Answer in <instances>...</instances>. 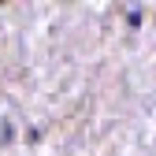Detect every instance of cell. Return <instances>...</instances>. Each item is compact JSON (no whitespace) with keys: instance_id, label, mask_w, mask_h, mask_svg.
Segmentation results:
<instances>
[{"instance_id":"obj_1","label":"cell","mask_w":156,"mask_h":156,"mask_svg":"<svg viewBox=\"0 0 156 156\" xmlns=\"http://www.w3.org/2000/svg\"><path fill=\"white\" fill-rule=\"evenodd\" d=\"M126 19H130V26H141V19H145V15H141V11H138V8H134V11H130V15H126Z\"/></svg>"}]
</instances>
